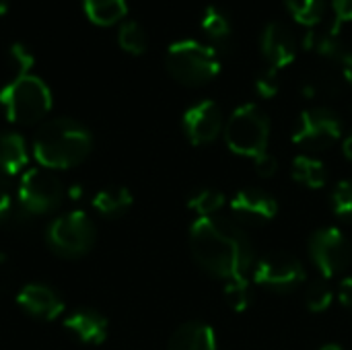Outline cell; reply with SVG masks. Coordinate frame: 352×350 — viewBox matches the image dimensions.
<instances>
[{
    "label": "cell",
    "mask_w": 352,
    "mask_h": 350,
    "mask_svg": "<svg viewBox=\"0 0 352 350\" xmlns=\"http://www.w3.org/2000/svg\"><path fill=\"white\" fill-rule=\"evenodd\" d=\"M8 10V0H0V17Z\"/></svg>",
    "instance_id": "37"
},
{
    "label": "cell",
    "mask_w": 352,
    "mask_h": 350,
    "mask_svg": "<svg viewBox=\"0 0 352 350\" xmlns=\"http://www.w3.org/2000/svg\"><path fill=\"white\" fill-rule=\"evenodd\" d=\"M256 171H258L260 177H272V175L278 171V161H276V157H272V155H268V153L256 157Z\"/></svg>",
    "instance_id": "31"
},
{
    "label": "cell",
    "mask_w": 352,
    "mask_h": 350,
    "mask_svg": "<svg viewBox=\"0 0 352 350\" xmlns=\"http://www.w3.org/2000/svg\"><path fill=\"white\" fill-rule=\"evenodd\" d=\"M27 146L21 134L0 132V173L14 175L27 165Z\"/></svg>",
    "instance_id": "18"
},
{
    "label": "cell",
    "mask_w": 352,
    "mask_h": 350,
    "mask_svg": "<svg viewBox=\"0 0 352 350\" xmlns=\"http://www.w3.org/2000/svg\"><path fill=\"white\" fill-rule=\"evenodd\" d=\"M202 29L204 33L210 37V41H214L217 45H225L231 41V19L227 17L225 10L217 8V6H208L204 17H202Z\"/></svg>",
    "instance_id": "22"
},
{
    "label": "cell",
    "mask_w": 352,
    "mask_h": 350,
    "mask_svg": "<svg viewBox=\"0 0 352 350\" xmlns=\"http://www.w3.org/2000/svg\"><path fill=\"white\" fill-rule=\"evenodd\" d=\"M118 41H120V47L128 54H134V56H140L146 52V45H148V39H146V33L144 29L140 27V23L136 21H126L120 25V31H118Z\"/></svg>",
    "instance_id": "24"
},
{
    "label": "cell",
    "mask_w": 352,
    "mask_h": 350,
    "mask_svg": "<svg viewBox=\"0 0 352 350\" xmlns=\"http://www.w3.org/2000/svg\"><path fill=\"white\" fill-rule=\"evenodd\" d=\"M342 151H344V157H346L349 161H352V134H349V136L344 138Z\"/></svg>",
    "instance_id": "36"
},
{
    "label": "cell",
    "mask_w": 352,
    "mask_h": 350,
    "mask_svg": "<svg viewBox=\"0 0 352 350\" xmlns=\"http://www.w3.org/2000/svg\"><path fill=\"white\" fill-rule=\"evenodd\" d=\"M270 136V120L264 109L254 103H245L237 107L227 126H225V140L227 146L241 157H260L266 153Z\"/></svg>",
    "instance_id": "5"
},
{
    "label": "cell",
    "mask_w": 352,
    "mask_h": 350,
    "mask_svg": "<svg viewBox=\"0 0 352 350\" xmlns=\"http://www.w3.org/2000/svg\"><path fill=\"white\" fill-rule=\"evenodd\" d=\"M225 196L212 188H202L198 192H194L188 200V206L198 215V217H212L217 215V210L223 206Z\"/></svg>",
    "instance_id": "25"
},
{
    "label": "cell",
    "mask_w": 352,
    "mask_h": 350,
    "mask_svg": "<svg viewBox=\"0 0 352 350\" xmlns=\"http://www.w3.org/2000/svg\"><path fill=\"white\" fill-rule=\"evenodd\" d=\"M320 350H344L342 347H338V344H324Z\"/></svg>",
    "instance_id": "38"
},
{
    "label": "cell",
    "mask_w": 352,
    "mask_h": 350,
    "mask_svg": "<svg viewBox=\"0 0 352 350\" xmlns=\"http://www.w3.org/2000/svg\"><path fill=\"white\" fill-rule=\"evenodd\" d=\"M190 248L194 260L219 278H245L254 266L250 237L227 217H198L190 227Z\"/></svg>",
    "instance_id": "1"
},
{
    "label": "cell",
    "mask_w": 352,
    "mask_h": 350,
    "mask_svg": "<svg viewBox=\"0 0 352 350\" xmlns=\"http://www.w3.org/2000/svg\"><path fill=\"white\" fill-rule=\"evenodd\" d=\"M303 47L322 58H344V43L338 25H332L330 29H307V33L303 35Z\"/></svg>",
    "instance_id": "17"
},
{
    "label": "cell",
    "mask_w": 352,
    "mask_h": 350,
    "mask_svg": "<svg viewBox=\"0 0 352 350\" xmlns=\"http://www.w3.org/2000/svg\"><path fill=\"white\" fill-rule=\"evenodd\" d=\"M91 149V132L70 118L50 120L39 128L33 140V157L43 169H70L82 163Z\"/></svg>",
    "instance_id": "2"
},
{
    "label": "cell",
    "mask_w": 352,
    "mask_h": 350,
    "mask_svg": "<svg viewBox=\"0 0 352 350\" xmlns=\"http://www.w3.org/2000/svg\"><path fill=\"white\" fill-rule=\"evenodd\" d=\"M50 248L64 258L85 256L95 243V227L93 221L82 210L66 212L52 221L47 229Z\"/></svg>",
    "instance_id": "6"
},
{
    "label": "cell",
    "mask_w": 352,
    "mask_h": 350,
    "mask_svg": "<svg viewBox=\"0 0 352 350\" xmlns=\"http://www.w3.org/2000/svg\"><path fill=\"white\" fill-rule=\"evenodd\" d=\"M305 303H307V309L314 311V314L326 311L332 305V289H330V285H326L324 281L311 283L307 287V291H305Z\"/></svg>",
    "instance_id": "27"
},
{
    "label": "cell",
    "mask_w": 352,
    "mask_h": 350,
    "mask_svg": "<svg viewBox=\"0 0 352 350\" xmlns=\"http://www.w3.org/2000/svg\"><path fill=\"white\" fill-rule=\"evenodd\" d=\"M254 281L272 291H293L305 281V270L295 256L272 252L256 262Z\"/></svg>",
    "instance_id": "10"
},
{
    "label": "cell",
    "mask_w": 352,
    "mask_h": 350,
    "mask_svg": "<svg viewBox=\"0 0 352 350\" xmlns=\"http://www.w3.org/2000/svg\"><path fill=\"white\" fill-rule=\"evenodd\" d=\"M225 299L233 311H245L252 305V285L245 278H233L225 285Z\"/></svg>",
    "instance_id": "26"
},
{
    "label": "cell",
    "mask_w": 352,
    "mask_h": 350,
    "mask_svg": "<svg viewBox=\"0 0 352 350\" xmlns=\"http://www.w3.org/2000/svg\"><path fill=\"white\" fill-rule=\"evenodd\" d=\"M293 177L299 184H303V186H307L311 190H318V188H324L326 186L328 171H326V167H324L322 161L301 155V157H297L293 161Z\"/></svg>",
    "instance_id": "21"
},
{
    "label": "cell",
    "mask_w": 352,
    "mask_h": 350,
    "mask_svg": "<svg viewBox=\"0 0 352 350\" xmlns=\"http://www.w3.org/2000/svg\"><path fill=\"white\" fill-rule=\"evenodd\" d=\"M280 89V80H278V70L268 66L264 72H260V76L256 78V91L260 93V97L270 99L278 93Z\"/></svg>",
    "instance_id": "30"
},
{
    "label": "cell",
    "mask_w": 352,
    "mask_h": 350,
    "mask_svg": "<svg viewBox=\"0 0 352 350\" xmlns=\"http://www.w3.org/2000/svg\"><path fill=\"white\" fill-rule=\"evenodd\" d=\"M93 206L105 217H118L132 206V194L124 186H109L97 192V196L93 198Z\"/></svg>",
    "instance_id": "20"
},
{
    "label": "cell",
    "mask_w": 352,
    "mask_h": 350,
    "mask_svg": "<svg viewBox=\"0 0 352 350\" xmlns=\"http://www.w3.org/2000/svg\"><path fill=\"white\" fill-rule=\"evenodd\" d=\"M342 70H344L346 80L352 83V52L351 54H344V58H342Z\"/></svg>",
    "instance_id": "35"
},
{
    "label": "cell",
    "mask_w": 352,
    "mask_h": 350,
    "mask_svg": "<svg viewBox=\"0 0 352 350\" xmlns=\"http://www.w3.org/2000/svg\"><path fill=\"white\" fill-rule=\"evenodd\" d=\"M87 19L97 27H111L128 12L126 0H82Z\"/></svg>",
    "instance_id": "19"
},
{
    "label": "cell",
    "mask_w": 352,
    "mask_h": 350,
    "mask_svg": "<svg viewBox=\"0 0 352 350\" xmlns=\"http://www.w3.org/2000/svg\"><path fill=\"white\" fill-rule=\"evenodd\" d=\"M19 307L37 320H56L64 311V303L58 293L45 285H25L16 295Z\"/></svg>",
    "instance_id": "14"
},
{
    "label": "cell",
    "mask_w": 352,
    "mask_h": 350,
    "mask_svg": "<svg viewBox=\"0 0 352 350\" xmlns=\"http://www.w3.org/2000/svg\"><path fill=\"white\" fill-rule=\"evenodd\" d=\"M309 256H311L314 264L318 266V270L326 278H332L349 268L352 256L351 243L338 229L326 227L311 235Z\"/></svg>",
    "instance_id": "9"
},
{
    "label": "cell",
    "mask_w": 352,
    "mask_h": 350,
    "mask_svg": "<svg viewBox=\"0 0 352 350\" xmlns=\"http://www.w3.org/2000/svg\"><path fill=\"white\" fill-rule=\"evenodd\" d=\"M169 350H217L214 330L202 322H188L173 332Z\"/></svg>",
    "instance_id": "16"
},
{
    "label": "cell",
    "mask_w": 352,
    "mask_h": 350,
    "mask_svg": "<svg viewBox=\"0 0 352 350\" xmlns=\"http://www.w3.org/2000/svg\"><path fill=\"white\" fill-rule=\"evenodd\" d=\"M8 62L14 70V76H25L29 74L31 66H33V54L23 45V43H12L10 50H8Z\"/></svg>",
    "instance_id": "29"
},
{
    "label": "cell",
    "mask_w": 352,
    "mask_h": 350,
    "mask_svg": "<svg viewBox=\"0 0 352 350\" xmlns=\"http://www.w3.org/2000/svg\"><path fill=\"white\" fill-rule=\"evenodd\" d=\"M342 136L340 118L328 107L303 111L293 128V142L311 151H326Z\"/></svg>",
    "instance_id": "7"
},
{
    "label": "cell",
    "mask_w": 352,
    "mask_h": 350,
    "mask_svg": "<svg viewBox=\"0 0 352 350\" xmlns=\"http://www.w3.org/2000/svg\"><path fill=\"white\" fill-rule=\"evenodd\" d=\"M231 210L235 215V219L239 223H248V225H262L268 223L276 217L278 212V204L276 200L258 188H243L239 190L233 200H231Z\"/></svg>",
    "instance_id": "12"
},
{
    "label": "cell",
    "mask_w": 352,
    "mask_h": 350,
    "mask_svg": "<svg viewBox=\"0 0 352 350\" xmlns=\"http://www.w3.org/2000/svg\"><path fill=\"white\" fill-rule=\"evenodd\" d=\"M332 208L342 219L352 223V182H340L332 194Z\"/></svg>",
    "instance_id": "28"
},
{
    "label": "cell",
    "mask_w": 352,
    "mask_h": 350,
    "mask_svg": "<svg viewBox=\"0 0 352 350\" xmlns=\"http://www.w3.org/2000/svg\"><path fill=\"white\" fill-rule=\"evenodd\" d=\"M165 66L175 80L188 87L206 85L221 72L217 50L194 39L175 41L167 50Z\"/></svg>",
    "instance_id": "4"
},
{
    "label": "cell",
    "mask_w": 352,
    "mask_h": 350,
    "mask_svg": "<svg viewBox=\"0 0 352 350\" xmlns=\"http://www.w3.org/2000/svg\"><path fill=\"white\" fill-rule=\"evenodd\" d=\"M262 54L276 70L289 66L297 56V39L293 31L283 23H268L262 33Z\"/></svg>",
    "instance_id": "13"
},
{
    "label": "cell",
    "mask_w": 352,
    "mask_h": 350,
    "mask_svg": "<svg viewBox=\"0 0 352 350\" xmlns=\"http://www.w3.org/2000/svg\"><path fill=\"white\" fill-rule=\"evenodd\" d=\"M12 210V196H10V188L8 184L0 177V225L10 217Z\"/></svg>",
    "instance_id": "32"
},
{
    "label": "cell",
    "mask_w": 352,
    "mask_h": 350,
    "mask_svg": "<svg viewBox=\"0 0 352 350\" xmlns=\"http://www.w3.org/2000/svg\"><path fill=\"white\" fill-rule=\"evenodd\" d=\"M221 130H223V111L210 99L192 105L184 113V132L188 140L196 146L210 144L212 140H217Z\"/></svg>",
    "instance_id": "11"
},
{
    "label": "cell",
    "mask_w": 352,
    "mask_h": 350,
    "mask_svg": "<svg viewBox=\"0 0 352 350\" xmlns=\"http://www.w3.org/2000/svg\"><path fill=\"white\" fill-rule=\"evenodd\" d=\"M332 10H334V17H336L334 25L340 27L342 23L352 21V0H332Z\"/></svg>",
    "instance_id": "33"
},
{
    "label": "cell",
    "mask_w": 352,
    "mask_h": 350,
    "mask_svg": "<svg viewBox=\"0 0 352 350\" xmlns=\"http://www.w3.org/2000/svg\"><path fill=\"white\" fill-rule=\"evenodd\" d=\"M285 2L293 19L299 25H305L309 29L320 25L324 10H326V0H285Z\"/></svg>",
    "instance_id": "23"
},
{
    "label": "cell",
    "mask_w": 352,
    "mask_h": 350,
    "mask_svg": "<svg viewBox=\"0 0 352 350\" xmlns=\"http://www.w3.org/2000/svg\"><path fill=\"white\" fill-rule=\"evenodd\" d=\"M338 299L344 307L352 309V278H346L340 283V289H338Z\"/></svg>",
    "instance_id": "34"
},
{
    "label": "cell",
    "mask_w": 352,
    "mask_h": 350,
    "mask_svg": "<svg viewBox=\"0 0 352 350\" xmlns=\"http://www.w3.org/2000/svg\"><path fill=\"white\" fill-rule=\"evenodd\" d=\"M62 194L64 190L58 177L43 167L27 169L19 184V202L31 215L52 212L62 202Z\"/></svg>",
    "instance_id": "8"
},
{
    "label": "cell",
    "mask_w": 352,
    "mask_h": 350,
    "mask_svg": "<svg viewBox=\"0 0 352 350\" xmlns=\"http://www.w3.org/2000/svg\"><path fill=\"white\" fill-rule=\"evenodd\" d=\"M0 105L14 124H35L52 109V91L35 74L16 76L0 89Z\"/></svg>",
    "instance_id": "3"
},
{
    "label": "cell",
    "mask_w": 352,
    "mask_h": 350,
    "mask_svg": "<svg viewBox=\"0 0 352 350\" xmlns=\"http://www.w3.org/2000/svg\"><path fill=\"white\" fill-rule=\"evenodd\" d=\"M64 328L85 344H101L107 338V320L93 309L74 311L64 320Z\"/></svg>",
    "instance_id": "15"
}]
</instances>
